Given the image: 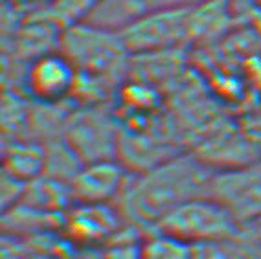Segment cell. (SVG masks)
<instances>
[{"mask_svg":"<svg viewBox=\"0 0 261 259\" xmlns=\"http://www.w3.org/2000/svg\"><path fill=\"white\" fill-rule=\"evenodd\" d=\"M61 234L72 246L98 248L125 234L123 217L112 202H74L63 213Z\"/></svg>","mask_w":261,"mask_h":259,"instance_id":"5b68a950","label":"cell"},{"mask_svg":"<svg viewBox=\"0 0 261 259\" xmlns=\"http://www.w3.org/2000/svg\"><path fill=\"white\" fill-rule=\"evenodd\" d=\"M210 197L219 200L236 219L252 217L261 212V166L247 164L214 173Z\"/></svg>","mask_w":261,"mask_h":259,"instance_id":"52a82bcc","label":"cell"},{"mask_svg":"<svg viewBox=\"0 0 261 259\" xmlns=\"http://www.w3.org/2000/svg\"><path fill=\"white\" fill-rule=\"evenodd\" d=\"M46 166V145L30 140H15L6 144L4 173L22 182H32L44 173Z\"/></svg>","mask_w":261,"mask_h":259,"instance_id":"9c48e42d","label":"cell"},{"mask_svg":"<svg viewBox=\"0 0 261 259\" xmlns=\"http://www.w3.org/2000/svg\"><path fill=\"white\" fill-rule=\"evenodd\" d=\"M120 129L98 105L81 107L65 120V144L83 164L118 157Z\"/></svg>","mask_w":261,"mask_h":259,"instance_id":"277c9868","label":"cell"},{"mask_svg":"<svg viewBox=\"0 0 261 259\" xmlns=\"http://www.w3.org/2000/svg\"><path fill=\"white\" fill-rule=\"evenodd\" d=\"M142 259H197L195 246L178 239V237L166 234V231H153L142 239Z\"/></svg>","mask_w":261,"mask_h":259,"instance_id":"30bf717a","label":"cell"},{"mask_svg":"<svg viewBox=\"0 0 261 259\" xmlns=\"http://www.w3.org/2000/svg\"><path fill=\"white\" fill-rule=\"evenodd\" d=\"M77 68L63 51H46L28 63L24 70L26 92L39 103L56 105L75 94Z\"/></svg>","mask_w":261,"mask_h":259,"instance_id":"8992f818","label":"cell"},{"mask_svg":"<svg viewBox=\"0 0 261 259\" xmlns=\"http://www.w3.org/2000/svg\"><path fill=\"white\" fill-rule=\"evenodd\" d=\"M214 173L195 158H168L127 180L121 199L136 221L156 226L169 212L210 195Z\"/></svg>","mask_w":261,"mask_h":259,"instance_id":"6da1fadb","label":"cell"},{"mask_svg":"<svg viewBox=\"0 0 261 259\" xmlns=\"http://www.w3.org/2000/svg\"><path fill=\"white\" fill-rule=\"evenodd\" d=\"M63 51L77 68V74L90 79H105L121 65L125 42L121 33L111 32L98 24H75L59 37Z\"/></svg>","mask_w":261,"mask_h":259,"instance_id":"7a4b0ae2","label":"cell"},{"mask_svg":"<svg viewBox=\"0 0 261 259\" xmlns=\"http://www.w3.org/2000/svg\"><path fill=\"white\" fill-rule=\"evenodd\" d=\"M89 250H92V259H142V241L127 231L103 246Z\"/></svg>","mask_w":261,"mask_h":259,"instance_id":"8fae6325","label":"cell"},{"mask_svg":"<svg viewBox=\"0 0 261 259\" xmlns=\"http://www.w3.org/2000/svg\"><path fill=\"white\" fill-rule=\"evenodd\" d=\"M129 176L116 158L83 164L70 182L74 202H112L121 197Z\"/></svg>","mask_w":261,"mask_h":259,"instance_id":"ba28073f","label":"cell"},{"mask_svg":"<svg viewBox=\"0 0 261 259\" xmlns=\"http://www.w3.org/2000/svg\"><path fill=\"white\" fill-rule=\"evenodd\" d=\"M236 226L238 219L219 200L206 195L180 204L154 228L193 246H208L232 237Z\"/></svg>","mask_w":261,"mask_h":259,"instance_id":"3957f363","label":"cell"}]
</instances>
